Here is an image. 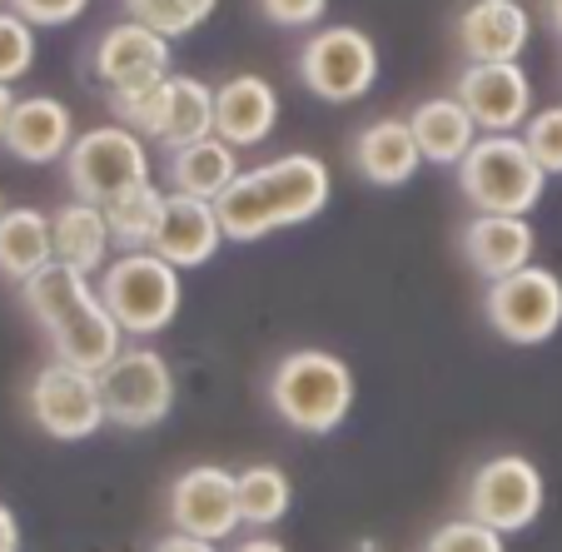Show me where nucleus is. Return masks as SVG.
Returning <instances> with one entry per match:
<instances>
[{
    "label": "nucleus",
    "mask_w": 562,
    "mask_h": 552,
    "mask_svg": "<svg viewBox=\"0 0 562 552\" xmlns=\"http://www.w3.org/2000/svg\"><path fill=\"white\" fill-rule=\"evenodd\" d=\"M170 65H175L170 41L159 31H149V25L130 21V15L120 25H110V31H100L86 50V75L100 95L149 90V86H159V80H170L175 75Z\"/></svg>",
    "instance_id": "13"
},
{
    "label": "nucleus",
    "mask_w": 562,
    "mask_h": 552,
    "mask_svg": "<svg viewBox=\"0 0 562 552\" xmlns=\"http://www.w3.org/2000/svg\"><path fill=\"white\" fill-rule=\"evenodd\" d=\"M548 190V170L532 160L522 135H477L458 165V194L473 214H532Z\"/></svg>",
    "instance_id": "4"
},
{
    "label": "nucleus",
    "mask_w": 562,
    "mask_h": 552,
    "mask_svg": "<svg viewBox=\"0 0 562 552\" xmlns=\"http://www.w3.org/2000/svg\"><path fill=\"white\" fill-rule=\"evenodd\" d=\"M149 552H214V542L190 538V532H165V538H159Z\"/></svg>",
    "instance_id": "34"
},
{
    "label": "nucleus",
    "mask_w": 562,
    "mask_h": 552,
    "mask_svg": "<svg viewBox=\"0 0 562 552\" xmlns=\"http://www.w3.org/2000/svg\"><path fill=\"white\" fill-rule=\"evenodd\" d=\"M224 239V224L220 210L210 200H190V194H165V210H159L155 224V239H149V255H159L165 264L175 269H200L220 255Z\"/></svg>",
    "instance_id": "18"
},
{
    "label": "nucleus",
    "mask_w": 562,
    "mask_h": 552,
    "mask_svg": "<svg viewBox=\"0 0 562 552\" xmlns=\"http://www.w3.org/2000/svg\"><path fill=\"white\" fill-rule=\"evenodd\" d=\"M11 11H21L35 31H55V25H75L90 11V0H11Z\"/></svg>",
    "instance_id": "33"
},
{
    "label": "nucleus",
    "mask_w": 562,
    "mask_h": 552,
    "mask_svg": "<svg viewBox=\"0 0 562 552\" xmlns=\"http://www.w3.org/2000/svg\"><path fill=\"white\" fill-rule=\"evenodd\" d=\"M110 219V234H115V245L125 249H149V239H155V224H159V210H165V194H159L155 180L135 184V190L115 194L110 204H100Z\"/></svg>",
    "instance_id": "27"
},
{
    "label": "nucleus",
    "mask_w": 562,
    "mask_h": 552,
    "mask_svg": "<svg viewBox=\"0 0 562 552\" xmlns=\"http://www.w3.org/2000/svg\"><path fill=\"white\" fill-rule=\"evenodd\" d=\"M255 11L279 31H308V25L324 21L329 0H255Z\"/></svg>",
    "instance_id": "32"
},
{
    "label": "nucleus",
    "mask_w": 562,
    "mask_h": 552,
    "mask_svg": "<svg viewBox=\"0 0 562 552\" xmlns=\"http://www.w3.org/2000/svg\"><path fill=\"white\" fill-rule=\"evenodd\" d=\"M0 219H5V200H0Z\"/></svg>",
    "instance_id": "39"
},
{
    "label": "nucleus",
    "mask_w": 562,
    "mask_h": 552,
    "mask_svg": "<svg viewBox=\"0 0 562 552\" xmlns=\"http://www.w3.org/2000/svg\"><path fill=\"white\" fill-rule=\"evenodd\" d=\"M279 125V90L265 75L239 70L214 86V135L234 149H255Z\"/></svg>",
    "instance_id": "19"
},
{
    "label": "nucleus",
    "mask_w": 562,
    "mask_h": 552,
    "mask_svg": "<svg viewBox=\"0 0 562 552\" xmlns=\"http://www.w3.org/2000/svg\"><path fill=\"white\" fill-rule=\"evenodd\" d=\"M65 184H70L75 200L90 204H110L115 194L135 190L149 180V139L135 135L130 125H95L80 129L65 155Z\"/></svg>",
    "instance_id": "8"
},
{
    "label": "nucleus",
    "mask_w": 562,
    "mask_h": 552,
    "mask_svg": "<svg viewBox=\"0 0 562 552\" xmlns=\"http://www.w3.org/2000/svg\"><path fill=\"white\" fill-rule=\"evenodd\" d=\"M458 255L483 284H493V279H508L532 264L538 234H532L528 214H473L458 229Z\"/></svg>",
    "instance_id": "17"
},
{
    "label": "nucleus",
    "mask_w": 562,
    "mask_h": 552,
    "mask_svg": "<svg viewBox=\"0 0 562 552\" xmlns=\"http://www.w3.org/2000/svg\"><path fill=\"white\" fill-rule=\"evenodd\" d=\"M11 110H15V90L0 86V139H5V125H11Z\"/></svg>",
    "instance_id": "38"
},
{
    "label": "nucleus",
    "mask_w": 562,
    "mask_h": 552,
    "mask_svg": "<svg viewBox=\"0 0 562 552\" xmlns=\"http://www.w3.org/2000/svg\"><path fill=\"white\" fill-rule=\"evenodd\" d=\"M0 5H11V0H0Z\"/></svg>",
    "instance_id": "40"
},
{
    "label": "nucleus",
    "mask_w": 562,
    "mask_h": 552,
    "mask_svg": "<svg viewBox=\"0 0 562 552\" xmlns=\"http://www.w3.org/2000/svg\"><path fill=\"white\" fill-rule=\"evenodd\" d=\"M25 408H31V424L55 443H86L110 424L105 398H100V373L70 369L60 359L35 369L31 388H25Z\"/></svg>",
    "instance_id": "12"
},
{
    "label": "nucleus",
    "mask_w": 562,
    "mask_h": 552,
    "mask_svg": "<svg viewBox=\"0 0 562 552\" xmlns=\"http://www.w3.org/2000/svg\"><path fill=\"white\" fill-rule=\"evenodd\" d=\"M542 21H548V31L562 41V0H542Z\"/></svg>",
    "instance_id": "37"
},
{
    "label": "nucleus",
    "mask_w": 562,
    "mask_h": 552,
    "mask_svg": "<svg viewBox=\"0 0 562 552\" xmlns=\"http://www.w3.org/2000/svg\"><path fill=\"white\" fill-rule=\"evenodd\" d=\"M229 552H289L279 538H269V532H255V538H245V542H234Z\"/></svg>",
    "instance_id": "36"
},
{
    "label": "nucleus",
    "mask_w": 562,
    "mask_h": 552,
    "mask_svg": "<svg viewBox=\"0 0 562 552\" xmlns=\"http://www.w3.org/2000/svg\"><path fill=\"white\" fill-rule=\"evenodd\" d=\"M5 155L21 165H55L75 145V115L55 95H25L15 100L11 125H5Z\"/></svg>",
    "instance_id": "21"
},
{
    "label": "nucleus",
    "mask_w": 562,
    "mask_h": 552,
    "mask_svg": "<svg viewBox=\"0 0 562 552\" xmlns=\"http://www.w3.org/2000/svg\"><path fill=\"white\" fill-rule=\"evenodd\" d=\"M0 552H21V522L5 503H0Z\"/></svg>",
    "instance_id": "35"
},
{
    "label": "nucleus",
    "mask_w": 562,
    "mask_h": 552,
    "mask_svg": "<svg viewBox=\"0 0 562 552\" xmlns=\"http://www.w3.org/2000/svg\"><path fill=\"white\" fill-rule=\"evenodd\" d=\"M379 45L359 25H318L294 50L299 86L324 105H353L379 86Z\"/></svg>",
    "instance_id": "7"
},
{
    "label": "nucleus",
    "mask_w": 562,
    "mask_h": 552,
    "mask_svg": "<svg viewBox=\"0 0 562 552\" xmlns=\"http://www.w3.org/2000/svg\"><path fill=\"white\" fill-rule=\"evenodd\" d=\"M334 194V174L318 155L304 149H289L279 160L255 165V170H239V180L214 200L224 224V239L229 245H259L274 229H294L324 214Z\"/></svg>",
    "instance_id": "1"
},
{
    "label": "nucleus",
    "mask_w": 562,
    "mask_h": 552,
    "mask_svg": "<svg viewBox=\"0 0 562 552\" xmlns=\"http://www.w3.org/2000/svg\"><path fill=\"white\" fill-rule=\"evenodd\" d=\"M294 508V483L279 463H249L239 473V528H274Z\"/></svg>",
    "instance_id": "26"
},
{
    "label": "nucleus",
    "mask_w": 562,
    "mask_h": 552,
    "mask_svg": "<svg viewBox=\"0 0 562 552\" xmlns=\"http://www.w3.org/2000/svg\"><path fill=\"white\" fill-rule=\"evenodd\" d=\"M165 180H170V194H190V200L214 204L234 180H239V149L224 145L220 135H204L184 149H170Z\"/></svg>",
    "instance_id": "23"
},
{
    "label": "nucleus",
    "mask_w": 562,
    "mask_h": 552,
    "mask_svg": "<svg viewBox=\"0 0 562 552\" xmlns=\"http://www.w3.org/2000/svg\"><path fill=\"white\" fill-rule=\"evenodd\" d=\"M542 503H548V483H542V467L522 453H493L473 467L463 493V512L477 518L483 528H498L503 538L532 528L542 518Z\"/></svg>",
    "instance_id": "9"
},
{
    "label": "nucleus",
    "mask_w": 562,
    "mask_h": 552,
    "mask_svg": "<svg viewBox=\"0 0 562 552\" xmlns=\"http://www.w3.org/2000/svg\"><path fill=\"white\" fill-rule=\"evenodd\" d=\"M175 369L159 349H120L110 369H100V398H105V418L125 433H145V428L165 424L175 408Z\"/></svg>",
    "instance_id": "10"
},
{
    "label": "nucleus",
    "mask_w": 562,
    "mask_h": 552,
    "mask_svg": "<svg viewBox=\"0 0 562 552\" xmlns=\"http://www.w3.org/2000/svg\"><path fill=\"white\" fill-rule=\"evenodd\" d=\"M21 304L31 308V319L45 329L55 359L70 369L100 373L110 369V359L120 353V324L105 308L100 289L90 284V274L70 264H45L41 274H31L21 284Z\"/></svg>",
    "instance_id": "2"
},
{
    "label": "nucleus",
    "mask_w": 562,
    "mask_h": 552,
    "mask_svg": "<svg viewBox=\"0 0 562 552\" xmlns=\"http://www.w3.org/2000/svg\"><path fill=\"white\" fill-rule=\"evenodd\" d=\"M120 5H125L130 21L159 31L165 41H180V35L200 31V25L210 21L220 0H120Z\"/></svg>",
    "instance_id": "28"
},
{
    "label": "nucleus",
    "mask_w": 562,
    "mask_h": 552,
    "mask_svg": "<svg viewBox=\"0 0 562 552\" xmlns=\"http://www.w3.org/2000/svg\"><path fill=\"white\" fill-rule=\"evenodd\" d=\"M50 234H55V264H70L80 274H105L115 234L100 204L90 200H70L50 214Z\"/></svg>",
    "instance_id": "22"
},
{
    "label": "nucleus",
    "mask_w": 562,
    "mask_h": 552,
    "mask_svg": "<svg viewBox=\"0 0 562 552\" xmlns=\"http://www.w3.org/2000/svg\"><path fill=\"white\" fill-rule=\"evenodd\" d=\"M165 518L175 532H190L204 542H224L239 528V473L224 463H194L170 483Z\"/></svg>",
    "instance_id": "14"
},
{
    "label": "nucleus",
    "mask_w": 562,
    "mask_h": 552,
    "mask_svg": "<svg viewBox=\"0 0 562 552\" xmlns=\"http://www.w3.org/2000/svg\"><path fill=\"white\" fill-rule=\"evenodd\" d=\"M483 319L503 343L538 349L562 329V279L542 264H528L483 289Z\"/></svg>",
    "instance_id": "11"
},
{
    "label": "nucleus",
    "mask_w": 562,
    "mask_h": 552,
    "mask_svg": "<svg viewBox=\"0 0 562 552\" xmlns=\"http://www.w3.org/2000/svg\"><path fill=\"white\" fill-rule=\"evenodd\" d=\"M349 160H353V170H359V180H369L373 190H398V184H408L424 170V149H418L408 115L404 120L379 115L353 135Z\"/></svg>",
    "instance_id": "20"
},
{
    "label": "nucleus",
    "mask_w": 562,
    "mask_h": 552,
    "mask_svg": "<svg viewBox=\"0 0 562 552\" xmlns=\"http://www.w3.org/2000/svg\"><path fill=\"white\" fill-rule=\"evenodd\" d=\"M408 125H414V139H418V149H424V165H443V170H458L463 155L477 145V135H483V129L473 125V115L458 105V95L418 100Z\"/></svg>",
    "instance_id": "24"
},
{
    "label": "nucleus",
    "mask_w": 562,
    "mask_h": 552,
    "mask_svg": "<svg viewBox=\"0 0 562 552\" xmlns=\"http://www.w3.org/2000/svg\"><path fill=\"white\" fill-rule=\"evenodd\" d=\"M45 264H55L50 214L31 210V204L5 210V219H0V274L11 279V284H25Z\"/></svg>",
    "instance_id": "25"
},
{
    "label": "nucleus",
    "mask_w": 562,
    "mask_h": 552,
    "mask_svg": "<svg viewBox=\"0 0 562 552\" xmlns=\"http://www.w3.org/2000/svg\"><path fill=\"white\" fill-rule=\"evenodd\" d=\"M35 65V25L21 11L0 5V86H15Z\"/></svg>",
    "instance_id": "29"
},
{
    "label": "nucleus",
    "mask_w": 562,
    "mask_h": 552,
    "mask_svg": "<svg viewBox=\"0 0 562 552\" xmlns=\"http://www.w3.org/2000/svg\"><path fill=\"white\" fill-rule=\"evenodd\" d=\"M110 115L159 145L165 155L184 149L194 139L214 135V86L194 80V75H170L149 90H130V95H105Z\"/></svg>",
    "instance_id": "5"
},
{
    "label": "nucleus",
    "mask_w": 562,
    "mask_h": 552,
    "mask_svg": "<svg viewBox=\"0 0 562 552\" xmlns=\"http://www.w3.org/2000/svg\"><path fill=\"white\" fill-rule=\"evenodd\" d=\"M532 41V15L522 0H468L453 21L463 65H513Z\"/></svg>",
    "instance_id": "16"
},
{
    "label": "nucleus",
    "mask_w": 562,
    "mask_h": 552,
    "mask_svg": "<svg viewBox=\"0 0 562 552\" xmlns=\"http://www.w3.org/2000/svg\"><path fill=\"white\" fill-rule=\"evenodd\" d=\"M424 552H508V542H503L498 528H483L477 518L463 512V518H453V522L428 532Z\"/></svg>",
    "instance_id": "30"
},
{
    "label": "nucleus",
    "mask_w": 562,
    "mask_h": 552,
    "mask_svg": "<svg viewBox=\"0 0 562 552\" xmlns=\"http://www.w3.org/2000/svg\"><path fill=\"white\" fill-rule=\"evenodd\" d=\"M353 369L329 349H289L269 369V404L304 438L339 433L353 414Z\"/></svg>",
    "instance_id": "3"
},
{
    "label": "nucleus",
    "mask_w": 562,
    "mask_h": 552,
    "mask_svg": "<svg viewBox=\"0 0 562 552\" xmlns=\"http://www.w3.org/2000/svg\"><path fill=\"white\" fill-rule=\"evenodd\" d=\"M458 105L473 115L483 135H518L532 115V80L518 60L513 65H463L453 80Z\"/></svg>",
    "instance_id": "15"
},
{
    "label": "nucleus",
    "mask_w": 562,
    "mask_h": 552,
    "mask_svg": "<svg viewBox=\"0 0 562 552\" xmlns=\"http://www.w3.org/2000/svg\"><path fill=\"white\" fill-rule=\"evenodd\" d=\"M95 289L130 339L165 334L175 319H180V304H184L180 269L165 264V259L149 255V249H130V255L110 259Z\"/></svg>",
    "instance_id": "6"
},
{
    "label": "nucleus",
    "mask_w": 562,
    "mask_h": 552,
    "mask_svg": "<svg viewBox=\"0 0 562 552\" xmlns=\"http://www.w3.org/2000/svg\"><path fill=\"white\" fill-rule=\"evenodd\" d=\"M518 135H522V145L532 149V160L548 170V180L552 174H562V105L532 110L528 125H522Z\"/></svg>",
    "instance_id": "31"
}]
</instances>
